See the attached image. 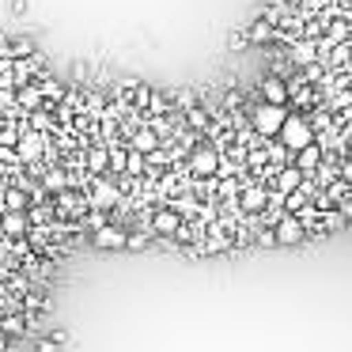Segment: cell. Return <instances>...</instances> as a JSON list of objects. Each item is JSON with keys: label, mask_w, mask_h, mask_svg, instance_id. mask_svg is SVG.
Wrapping results in <instances>:
<instances>
[{"label": "cell", "mask_w": 352, "mask_h": 352, "mask_svg": "<svg viewBox=\"0 0 352 352\" xmlns=\"http://www.w3.org/2000/svg\"><path fill=\"white\" fill-rule=\"evenodd\" d=\"M34 54V38H12V61L16 57H31Z\"/></svg>", "instance_id": "cell-19"}, {"label": "cell", "mask_w": 352, "mask_h": 352, "mask_svg": "<svg viewBox=\"0 0 352 352\" xmlns=\"http://www.w3.org/2000/svg\"><path fill=\"white\" fill-rule=\"evenodd\" d=\"M148 114H170V99H167V95H160V91H155L152 95V102H148Z\"/></svg>", "instance_id": "cell-21"}, {"label": "cell", "mask_w": 352, "mask_h": 352, "mask_svg": "<svg viewBox=\"0 0 352 352\" xmlns=\"http://www.w3.org/2000/svg\"><path fill=\"white\" fill-rule=\"evenodd\" d=\"M220 148H193L190 152V175H197V178H212V175H220Z\"/></svg>", "instance_id": "cell-4"}, {"label": "cell", "mask_w": 352, "mask_h": 352, "mask_svg": "<svg viewBox=\"0 0 352 352\" xmlns=\"http://www.w3.org/2000/svg\"><path fill=\"white\" fill-rule=\"evenodd\" d=\"M8 344H12V337H8V333H4V329H0V352L8 349Z\"/></svg>", "instance_id": "cell-30"}, {"label": "cell", "mask_w": 352, "mask_h": 352, "mask_svg": "<svg viewBox=\"0 0 352 352\" xmlns=\"http://www.w3.org/2000/svg\"><path fill=\"white\" fill-rule=\"evenodd\" d=\"M303 182H307V175L296 167V163H292V167H276V175H273V190H280L284 197H288L292 190H299Z\"/></svg>", "instance_id": "cell-9"}, {"label": "cell", "mask_w": 352, "mask_h": 352, "mask_svg": "<svg viewBox=\"0 0 352 352\" xmlns=\"http://www.w3.org/2000/svg\"><path fill=\"white\" fill-rule=\"evenodd\" d=\"M250 42H254V46H269V42H280V31H276V23H269V19H258V23L250 27Z\"/></svg>", "instance_id": "cell-13"}, {"label": "cell", "mask_w": 352, "mask_h": 352, "mask_svg": "<svg viewBox=\"0 0 352 352\" xmlns=\"http://www.w3.org/2000/svg\"><path fill=\"white\" fill-rule=\"evenodd\" d=\"M314 175H318V186H333L337 170H333V167H318V170H314Z\"/></svg>", "instance_id": "cell-23"}, {"label": "cell", "mask_w": 352, "mask_h": 352, "mask_svg": "<svg viewBox=\"0 0 352 352\" xmlns=\"http://www.w3.org/2000/svg\"><path fill=\"white\" fill-rule=\"evenodd\" d=\"M344 152H349V160H352V137H349V140H344Z\"/></svg>", "instance_id": "cell-31"}, {"label": "cell", "mask_w": 352, "mask_h": 352, "mask_svg": "<svg viewBox=\"0 0 352 352\" xmlns=\"http://www.w3.org/2000/svg\"><path fill=\"white\" fill-rule=\"evenodd\" d=\"M265 205H269V193L265 190H246L243 193V208H246V212H261Z\"/></svg>", "instance_id": "cell-17"}, {"label": "cell", "mask_w": 352, "mask_h": 352, "mask_svg": "<svg viewBox=\"0 0 352 352\" xmlns=\"http://www.w3.org/2000/svg\"><path fill=\"white\" fill-rule=\"evenodd\" d=\"M288 102H261L258 110H254V129L261 133V137H276V133H280V125L288 122Z\"/></svg>", "instance_id": "cell-2"}, {"label": "cell", "mask_w": 352, "mask_h": 352, "mask_svg": "<svg viewBox=\"0 0 352 352\" xmlns=\"http://www.w3.org/2000/svg\"><path fill=\"white\" fill-rule=\"evenodd\" d=\"M186 122L197 133H212V114H208V107H197V102H193V107L186 110Z\"/></svg>", "instance_id": "cell-16"}, {"label": "cell", "mask_w": 352, "mask_h": 352, "mask_svg": "<svg viewBox=\"0 0 352 352\" xmlns=\"http://www.w3.org/2000/svg\"><path fill=\"white\" fill-rule=\"evenodd\" d=\"M129 148H137V152L152 155L155 148H163V137H160V133H155L152 125L144 122V125H140V129H137V133H133V137H129Z\"/></svg>", "instance_id": "cell-10"}, {"label": "cell", "mask_w": 352, "mask_h": 352, "mask_svg": "<svg viewBox=\"0 0 352 352\" xmlns=\"http://www.w3.org/2000/svg\"><path fill=\"white\" fill-rule=\"evenodd\" d=\"M0 223H4V235H8V239H27V231L34 228L31 216L19 212V208H8V212L0 216Z\"/></svg>", "instance_id": "cell-7"}, {"label": "cell", "mask_w": 352, "mask_h": 352, "mask_svg": "<svg viewBox=\"0 0 352 352\" xmlns=\"http://www.w3.org/2000/svg\"><path fill=\"white\" fill-rule=\"evenodd\" d=\"M91 243L99 246V250H122V246H129V228L110 220V223H102V228L91 231Z\"/></svg>", "instance_id": "cell-3"}, {"label": "cell", "mask_w": 352, "mask_h": 352, "mask_svg": "<svg viewBox=\"0 0 352 352\" xmlns=\"http://www.w3.org/2000/svg\"><path fill=\"white\" fill-rule=\"evenodd\" d=\"M0 57H12V38H4V34H0Z\"/></svg>", "instance_id": "cell-29"}, {"label": "cell", "mask_w": 352, "mask_h": 352, "mask_svg": "<svg viewBox=\"0 0 352 352\" xmlns=\"http://www.w3.org/2000/svg\"><path fill=\"white\" fill-rule=\"evenodd\" d=\"M280 144L288 148V152H299V148H307L311 140H318V133H314V125H311V118H303V114H288V122L280 125Z\"/></svg>", "instance_id": "cell-1"}, {"label": "cell", "mask_w": 352, "mask_h": 352, "mask_svg": "<svg viewBox=\"0 0 352 352\" xmlns=\"http://www.w3.org/2000/svg\"><path fill=\"white\" fill-rule=\"evenodd\" d=\"M261 99H269V102H288V99H292V87L284 84L280 76H265V80H261Z\"/></svg>", "instance_id": "cell-11"}, {"label": "cell", "mask_w": 352, "mask_h": 352, "mask_svg": "<svg viewBox=\"0 0 352 352\" xmlns=\"http://www.w3.org/2000/svg\"><path fill=\"white\" fill-rule=\"evenodd\" d=\"M349 46H352V31H349Z\"/></svg>", "instance_id": "cell-33"}, {"label": "cell", "mask_w": 352, "mask_h": 352, "mask_svg": "<svg viewBox=\"0 0 352 352\" xmlns=\"http://www.w3.org/2000/svg\"><path fill=\"white\" fill-rule=\"evenodd\" d=\"M322 155H326V148H322L318 140H311V144H307V148H299V152H296V167L303 170L307 178H311L314 170L322 167Z\"/></svg>", "instance_id": "cell-8"}, {"label": "cell", "mask_w": 352, "mask_h": 352, "mask_svg": "<svg viewBox=\"0 0 352 352\" xmlns=\"http://www.w3.org/2000/svg\"><path fill=\"white\" fill-rule=\"evenodd\" d=\"M288 61H292V65H299V69H303V65L318 61V46H314L311 38H307V42H296V46L288 50Z\"/></svg>", "instance_id": "cell-15"}, {"label": "cell", "mask_w": 352, "mask_h": 352, "mask_svg": "<svg viewBox=\"0 0 352 352\" xmlns=\"http://www.w3.org/2000/svg\"><path fill=\"white\" fill-rule=\"evenodd\" d=\"M250 163H254V167H265V163H269V155L261 152V148H250Z\"/></svg>", "instance_id": "cell-27"}, {"label": "cell", "mask_w": 352, "mask_h": 352, "mask_svg": "<svg viewBox=\"0 0 352 352\" xmlns=\"http://www.w3.org/2000/svg\"><path fill=\"white\" fill-rule=\"evenodd\" d=\"M175 102H178V110H190L193 102H197V95H193V91H178V99H175Z\"/></svg>", "instance_id": "cell-26"}, {"label": "cell", "mask_w": 352, "mask_h": 352, "mask_svg": "<svg viewBox=\"0 0 352 352\" xmlns=\"http://www.w3.org/2000/svg\"><path fill=\"white\" fill-rule=\"evenodd\" d=\"M288 4H303V0H288Z\"/></svg>", "instance_id": "cell-32"}, {"label": "cell", "mask_w": 352, "mask_h": 352, "mask_svg": "<svg viewBox=\"0 0 352 352\" xmlns=\"http://www.w3.org/2000/svg\"><path fill=\"white\" fill-rule=\"evenodd\" d=\"M19 107L31 114V110H38V107H46V95H42V87H38V80L34 84H23L19 87Z\"/></svg>", "instance_id": "cell-14"}, {"label": "cell", "mask_w": 352, "mask_h": 352, "mask_svg": "<svg viewBox=\"0 0 352 352\" xmlns=\"http://www.w3.org/2000/svg\"><path fill=\"white\" fill-rule=\"evenodd\" d=\"M178 228H182V212H178V208H170V205H155L152 208V231L155 235L175 239Z\"/></svg>", "instance_id": "cell-6"}, {"label": "cell", "mask_w": 352, "mask_h": 352, "mask_svg": "<svg viewBox=\"0 0 352 352\" xmlns=\"http://www.w3.org/2000/svg\"><path fill=\"white\" fill-rule=\"evenodd\" d=\"M38 87H42V95H46V107H57V102H61L65 95H69L61 80L50 76V72H42V76H38Z\"/></svg>", "instance_id": "cell-12"}, {"label": "cell", "mask_w": 352, "mask_h": 352, "mask_svg": "<svg viewBox=\"0 0 352 352\" xmlns=\"http://www.w3.org/2000/svg\"><path fill=\"white\" fill-rule=\"evenodd\" d=\"M152 87H148V84H137V87H133V107H137V110H148V102H152Z\"/></svg>", "instance_id": "cell-18"}, {"label": "cell", "mask_w": 352, "mask_h": 352, "mask_svg": "<svg viewBox=\"0 0 352 352\" xmlns=\"http://www.w3.org/2000/svg\"><path fill=\"white\" fill-rule=\"evenodd\" d=\"M276 228V239H280V246H299L307 239V223H303V216H296V212H284L280 220L273 223Z\"/></svg>", "instance_id": "cell-5"}, {"label": "cell", "mask_w": 352, "mask_h": 352, "mask_svg": "<svg viewBox=\"0 0 352 352\" xmlns=\"http://www.w3.org/2000/svg\"><path fill=\"white\" fill-rule=\"evenodd\" d=\"M311 125H314V133H322V129H329V125H333V118H329L326 110H314V114H311Z\"/></svg>", "instance_id": "cell-22"}, {"label": "cell", "mask_w": 352, "mask_h": 352, "mask_svg": "<svg viewBox=\"0 0 352 352\" xmlns=\"http://www.w3.org/2000/svg\"><path fill=\"white\" fill-rule=\"evenodd\" d=\"M84 80H87V69H84V65H76V69H72V84L84 87Z\"/></svg>", "instance_id": "cell-28"}, {"label": "cell", "mask_w": 352, "mask_h": 352, "mask_svg": "<svg viewBox=\"0 0 352 352\" xmlns=\"http://www.w3.org/2000/svg\"><path fill=\"white\" fill-rule=\"evenodd\" d=\"M254 243L258 246H280V239H276V228H258V235H254Z\"/></svg>", "instance_id": "cell-20"}, {"label": "cell", "mask_w": 352, "mask_h": 352, "mask_svg": "<svg viewBox=\"0 0 352 352\" xmlns=\"http://www.w3.org/2000/svg\"><path fill=\"white\" fill-rule=\"evenodd\" d=\"M246 46H254V42H250V34H231V50H235V54H243Z\"/></svg>", "instance_id": "cell-24"}, {"label": "cell", "mask_w": 352, "mask_h": 352, "mask_svg": "<svg viewBox=\"0 0 352 352\" xmlns=\"http://www.w3.org/2000/svg\"><path fill=\"white\" fill-rule=\"evenodd\" d=\"M337 38H349V23H329V42Z\"/></svg>", "instance_id": "cell-25"}]
</instances>
